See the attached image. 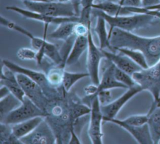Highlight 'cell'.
<instances>
[{
  "instance_id": "obj_37",
  "label": "cell",
  "mask_w": 160,
  "mask_h": 144,
  "mask_svg": "<svg viewBox=\"0 0 160 144\" xmlns=\"http://www.w3.org/2000/svg\"><path fill=\"white\" fill-rule=\"evenodd\" d=\"M160 3V0H142V7H148Z\"/></svg>"
},
{
  "instance_id": "obj_30",
  "label": "cell",
  "mask_w": 160,
  "mask_h": 144,
  "mask_svg": "<svg viewBox=\"0 0 160 144\" xmlns=\"http://www.w3.org/2000/svg\"><path fill=\"white\" fill-rule=\"evenodd\" d=\"M114 76L118 82L122 83L128 88L132 87L136 84L133 78L132 77V75L119 69L116 66L114 68Z\"/></svg>"
},
{
  "instance_id": "obj_8",
  "label": "cell",
  "mask_w": 160,
  "mask_h": 144,
  "mask_svg": "<svg viewBox=\"0 0 160 144\" xmlns=\"http://www.w3.org/2000/svg\"><path fill=\"white\" fill-rule=\"evenodd\" d=\"M18 82L25 95L39 108L48 114V108L51 100L44 94L41 87L36 82L21 74H16Z\"/></svg>"
},
{
  "instance_id": "obj_9",
  "label": "cell",
  "mask_w": 160,
  "mask_h": 144,
  "mask_svg": "<svg viewBox=\"0 0 160 144\" xmlns=\"http://www.w3.org/2000/svg\"><path fill=\"white\" fill-rule=\"evenodd\" d=\"M88 47L87 54V69L89 77L92 84L98 85L100 82L99 67L101 60L104 57L102 50L95 44L91 29V25L89 27L88 32Z\"/></svg>"
},
{
  "instance_id": "obj_20",
  "label": "cell",
  "mask_w": 160,
  "mask_h": 144,
  "mask_svg": "<svg viewBox=\"0 0 160 144\" xmlns=\"http://www.w3.org/2000/svg\"><path fill=\"white\" fill-rule=\"evenodd\" d=\"M148 122L151 135L154 143L160 142V106L149 108L148 112Z\"/></svg>"
},
{
  "instance_id": "obj_26",
  "label": "cell",
  "mask_w": 160,
  "mask_h": 144,
  "mask_svg": "<svg viewBox=\"0 0 160 144\" xmlns=\"http://www.w3.org/2000/svg\"><path fill=\"white\" fill-rule=\"evenodd\" d=\"M64 66L56 65L54 67L49 68L46 74L49 83L54 87L59 88L62 87V79L64 74Z\"/></svg>"
},
{
  "instance_id": "obj_18",
  "label": "cell",
  "mask_w": 160,
  "mask_h": 144,
  "mask_svg": "<svg viewBox=\"0 0 160 144\" xmlns=\"http://www.w3.org/2000/svg\"><path fill=\"white\" fill-rule=\"evenodd\" d=\"M114 68L115 65L110 62V64L106 67V69L102 72L99 84L98 85V92L102 90H111L114 88L128 89L126 85L116 79L114 76Z\"/></svg>"
},
{
  "instance_id": "obj_27",
  "label": "cell",
  "mask_w": 160,
  "mask_h": 144,
  "mask_svg": "<svg viewBox=\"0 0 160 144\" xmlns=\"http://www.w3.org/2000/svg\"><path fill=\"white\" fill-rule=\"evenodd\" d=\"M0 143L22 144V143L14 135L11 125L0 122Z\"/></svg>"
},
{
  "instance_id": "obj_28",
  "label": "cell",
  "mask_w": 160,
  "mask_h": 144,
  "mask_svg": "<svg viewBox=\"0 0 160 144\" xmlns=\"http://www.w3.org/2000/svg\"><path fill=\"white\" fill-rule=\"evenodd\" d=\"M87 77H89L88 72H71L64 70L62 84V88L66 92H68L78 81Z\"/></svg>"
},
{
  "instance_id": "obj_38",
  "label": "cell",
  "mask_w": 160,
  "mask_h": 144,
  "mask_svg": "<svg viewBox=\"0 0 160 144\" xmlns=\"http://www.w3.org/2000/svg\"><path fill=\"white\" fill-rule=\"evenodd\" d=\"M11 92L4 85H1L0 87V98H2L8 94H9Z\"/></svg>"
},
{
  "instance_id": "obj_2",
  "label": "cell",
  "mask_w": 160,
  "mask_h": 144,
  "mask_svg": "<svg viewBox=\"0 0 160 144\" xmlns=\"http://www.w3.org/2000/svg\"><path fill=\"white\" fill-rule=\"evenodd\" d=\"M0 24L1 26L24 35L30 39L32 48L37 51L36 61L38 65L42 64L44 57L46 56L54 63L55 65L65 66L63 58L61 57L56 46L46 40L47 29L49 24H44L43 37H39L34 36L28 30L8 19L2 16H0Z\"/></svg>"
},
{
  "instance_id": "obj_34",
  "label": "cell",
  "mask_w": 160,
  "mask_h": 144,
  "mask_svg": "<svg viewBox=\"0 0 160 144\" xmlns=\"http://www.w3.org/2000/svg\"><path fill=\"white\" fill-rule=\"evenodd\" d=\"M69 144H79L82 143L80 139L79 138L78 136L77 135L74 125L71 126V128L70 129V138L68 141V143Z\"/></svg>"
},
{
  "instance_id": "obj_19",
  "label": "cell",
  "mask_w": 160,
  "mask_h": 144,
  "mask_svg": "<svg viewBox=\"0 0 160 144\" xmlns=\"http://www.w3.org/2000/svg\"><path fill=\"white\" fill-rule=\"evenodd\" d=\"M44 118V117L38 116L12 125H11L12 131L14 135L21 140V138L31 133Z\"/></svg>"
},
{
  "instance_id": "obj_15",
  "label": "cell",
  "mask_w": 160,
  "mask_h": 144,
  "mask_svg": "<svg viewBox=\"0 0 160 144\" xmlns=\"http://www.w3.org/2000/svg\"><path fill=\"white\" fill-rule=\"evenodd\" d=\"M108 122L113 123L129 133L136 141L140 144H152L154 143L149 125L148 123L142 126H133L123 123L121 120L114 118L109 120Z\"/></svg>"
},
{
  "instance_id": "obj_3",
  "label": "cell",
  "mask_w": 160,
  "mask_h": 144,
  "mask_svg": "<svg viewBox=\"0 0 160 144\" xmlns=\"http://www.w3.org/2000/svg\"><path fill=\"white\" fill-rule=\"evenodd\" d=\"M92 14L94 17L96 16H102L109 25L110 29L108 31L109 39L110 34L114 28L133 32L135 30L146 27L156 20L159 19L156 16L149 14H132L112 16L96 9H92Z\"/></svg>"
},
{
  "instance_id": "obj_40",
  "label": "cell",
  "mask_w": 160,
  "mask_h": 144,
  "mask_svg": "<svg viewBox=\"0 0 160 144\" xmlns=\"http://www.w3.org/2000/svg\"><path fill=\"white\" fill-rule=\"evenodd\" d=\"M22 1H30V2H46L50 0H22Z\"/></svg>"
},
{
  "instance_id": "obj_6",
  "label": "cell",
  "mask_w": 160,
  "mask_h": 144,
  "mask_svg": "<svg viewBox=\"0 0 160 144\" xmlns=\"http://www.w3.org/2000/svg\"><path fill=\"white\" fill-rule=\"evenodd\" d=\"M1 63L16 74H21L25 75L26 76L36 82L41 87L44 94L51 101L63 96L66 92H64L59 94V92L58 91V88L52 87L49 83L46 74L42 72L37 71L22 67L8 59H2Z\"/></svg>"
},
{
  "instance_id": "obj_23",
  "label": "cell",
  "mask_w": 160,
  "mask_h": 144,
  "mask_svg": "<svg viewBox=\"0 0 160 144\" xmlns=\"http://www.w3.org/2000/svg\"><path fill=\"white\" fill-rule=\"evenodd\" d=\"M21 102V101L11 93L0 98V120L2 119L9 113L19 107Z\"/></svg>"
},
{
  "instance_id": "obj_36",
  "label": "cell",
  "mask_w": 160,
  "mask_h": 144,
  "mask_svg": "<svg viewBox=\"0 0 160 144\" xmlns=\"http://www.w3.org/2000/svg\"><path fill=\"white\" fill-rule=\"evenodd\" d=\"M94 0H79L81 9H92V6Z\"/></svg>"
},
{
  "instance_id": "obj_33",
  "label": "cell",
  "mask_w": 160,
  "mask_h": 144,
  "mask_svg": "<svg viewBox=\"0 0 160 144\" xmlns=\"http://www.w3.org/2000/svg\"><path fill=\"white\" fill-rule=\"evenodd\" d=\"M101 105H104L111 102V93L110 90H100L97 94Z\"/></svg>"
},
{
  "instance_id": "obj_43",
  "label": "cell",
  "mask_w": 160,
  "mask_h": 144,
  "mask_svg": "<svg viewBox=\"0 0 160 144\" xmlns=\"http://www.w3.org/2000/svg\"><path fill=\"white\" fill-rule=\"evenodd\" d=\"M106 1H112V2H116V0H106Z\"/></svg>"
},
{
  "instance_id": "obj_35",
  "label": "cell",
  "mask_w": 160,
  "mask_h": 144,
  "mask_svg": "<svg viewBox=\"0 0 160 144\" xmlns=\"http://www.w3.org/2000/svg\"><path fill=\"white\" fill-rule=\"evenodd\" d=\"M122 5L129 7H142V0H124Z\"/></svg>"
},
{
  "instance_id": "obj_41",
  "label": "cell",
  "mask_w": 160,
  "mask_h": 144,
  "mask_svg": "<svg viewBox=\"0 0 160 144\" xmlns=\"http://www.w3.org/2000/svg\"><path fill=\"white\" fill-rule=\"evenodd\" d=\"M59 2H68V1H74V0H57Z\"/></svg>"
},
{
  "instance_id": "obj_12",
  "label": "cell",
  "mask_w": 160,
  "mask_h": 144,
  "mask_svg": "<svg viewBox=\"0 0 160 144\" xmlns=\"http://www.w3.org/2000/svg\"><path fill=\"white\" fill-rule=\"evenodd\" d=\"M21 141L26 144H53L57 143V138L45 118L31 133L21 138Z\"/></svg>"
},
{
  "instance_id": "obj_42",
  "label": "cell",
  "mask_w": 160,
  "mask_h": 144,
  "mask_svg": "<svg viewBox=\"0 0 160 144\" xmlns=\"http://www.w3.org/2000/svg\"><path fill=\"white\" fill-rule=\"evenodd\" d=\"M124 0H119V1L118 2L119 4H121V5H122V4L123 3V2H124Z\"/></svg>"
},
{
  "instance_id": "obj_31",
  "label": "cell",
  "mask_w": 160,
  "mask_h": 144,
  "mask_svg": "<svg viewBox=\"0 0 160 144\" xmlns=\"http://www.w3.org/2000/svg\"><path fill=\"white\" fill-rule=\"evenodd\" d=\"M148 115L146 114H136L130 115L124 119L121 120L123 123L133 125V126H142L148 122Z\"/></svg>"
},
{
  "instance_id": "obj_10",
  "label": "cell",
  "mask_w": 160,
  "mask_h": 144,
  "mask_svg": "<svg viewBox=\"0 0 160 144\" xmlns=\"http://www.w3.org/2000/svg\"><path fill=\"white\" fill-rule=\"evenodd\" d=\"M91 112L88 133L89 139L93 144H102L103 133L102 132V122L103 115L101 104L96 95L91 103Z\"/></svg>"
},
{
  "instance_id": "obj_39",
  "label": "cell",
  "mask_w": 160,
  "mask_h": 144,
  "mask_svg": "<svg viewBox=\"0 0 160 144\" xmlns=\"http://www.w3.org/2000/svg\"><path fill=\"white\" fill-rule=\"evenodd\" d=\"M148 9H150V10H157V11H160V3L158 4H156L154 6H150V7H146Z\"/></svg>"
},
{
  "instance_id": "obj_11",
  "label": "cell",
  "mask_w": 160,
  "mask_h": 144,
  "mask_svg": "<svg viewBox=\"0 0 160 144\" xmlns=\"http://www.w3.org/2000/svg\"><path fill=\"white\" fill-rule=\"evenodd\" d=\"M142 90V87L136 84L135 85L128 88L127 90L116 100L106 105H101L103 121L108 122L111 118H116L124 105L134 96Z\"/></svg>"
},
{
  "instance_id": "obj_13",
  "label": "cell",
  "mask_w": 160,
  "mask_h": 144,
  "mask_svg": "<svg viewBox=\"0 0 160 144\" xmlns=\"http://www.w3.org/2000/svg\"><path fill=\"white\" fill-rule=\"evenodd\" d=\"M6 9L7 10L15 12L21 15L22 17L25 18L40 21L41 22H43L44 24H53L58 25L59 24H61L65 22H69V21L79 22L80 21L79 16H74V17H51V16L44 15L39 12L29 10L28 9H23L19 7H18L16 6H6Z\"/></svg>"
},
{
  "instance_id": "obj_29",
  "label": "cell",
  "mask_w": 160,
  "mask_h": 144,
  "mask_svg": "<svg viewBox=\"0 0 160 144\" xmlns=\"http://www.w3.org/2000/svg\"><path fill=\"white\" fill-rule=\"evenodd\" d=\"M70 108L71 119L74 123H75L78 118L84 115L90 114L91 110V107H88L84 102L71 103Z\"/></svg>"
},
{
  "instance_id": "obj_21",
  "label": "cell",
  "mask_w": 160,
  "mask_h": 144,
  "mask_svg": "<svg viewBox=\"0 0 160 144\" xmlns=\"http://www.w3.org/2000/svg\"><path fill=\"white\" fill-rule=\"evenodd\" d=\"M96 22L94 31L96 32L99 42V48L101 49H108L110 51L114 52L109 41V32L106 29V20L101 16H96Z\"/></svg>"
},
{
  "instance_id": "obj_32",
  "label": "cell",
  "mask_w": 160,
  "mask_h": 144,
  "mask_svg": "<svg viewBox=\"0 0 160 144\" xmlns=\"http://www.w3.org/2000/svg\"><path fill=\"white\" fill-rule=\"evenodd\" d=\"M17 57L23 60H32L36 59L37 51L34 49L28 47H21L17 52Z\"/></svg>"
},
{
  "instance_id": "obj_22",
  "label": "cell",
  "mask_w": 160,
  "mask_h": 144,
  "mask_svg": "<svg viewBox=\"0 0 160 144\" xmlns=\"http://www.w3.org/2000/svg\"><path fill=\"white\" fill-rule=\"evenodd\" d=\"M78 22H65L58 24L57 28L48 36L52 39L66 41L74 36V27Z\"/></svg>"
},
{
  "instance_id": "obj_16",
  "label": "cell",
  "mask_w": 160,
  "mask_h": 144,
  "mask_svg": "<svg viewBox=\"0 0 160 144\" xmlns=\"http://www.w3.org/2000/svg\"><path fill=\"white\" fill-rule=\"evenodd\" d=\"M0 83L1 85L6 86L9 90L10 92L20 101L22 102L24 100L26 95L18 81L16 73L2 64L1 66Z\"/></svg>"
},
{
  "instance_id": "obj_17",
  "label": "cell",
  "mask_w": 160,
  "mask_h": 144,
  "mask_svg": "<svg viewBox=\"0 0 160 144\" xmlns=\"http://www.w3.org/2000/svg\"><path fill=\"white\" fill-rule=\"evenodd\" d=\"M88 38L87 35L76 36L72 43L71 49L64 61L65 65H72L76 64L82 54L88 50Z\"/></svg>"
},
{
  "instance_id": "obj_24",
  "label": "cell",
  "mask_w": 160,
  "mask_h": 144,
  "mask_svg": "<svg viewBox=\"0 0 160 144\" xmlns=\"http://www.w3.org/2000/svg\"><path fill=\"white\" fill-rule=\"evenodd\" d=\"M116 51L119 52L129 57L142 69H147L149 67L145 55L140 50L129 48H118L116 49Z\"/></svg>"
},
{
  "instance_id": "obj_1",
  "label": "cell",
  "mask_w": 160,
  "mask_h": 144,
  "mask_svg": "<svg viewBox=\"0 0 160 144\" xmlns=\"http://www.w3.org/2000/svg\"><path fill=\"white\" fill-rule=\"evenodd\" d=\"M110 44L114 52L118 48H129L141 51L149 66L160 59V36L144 37L132 32L114 28L109 36Z\"/></svg>"
},
{
  "instance_id": "obj_25",
  "label": "cell",
  "mask_w": 160,
  "mask_h": 144,
  "mask_svg": "<svg viewBox=\"0 0 160 144\" xmlns=\"http://www.w3.org/2000/svg\"><path fill=\"white\" fill-rule=\"evenodd\" d=\"M92 9H98L112 16H121L122 5L118 2L105 1L103 2L94 3L92 6Z\"/></svg>"
},
{
  "instance_id": "obj_7",
  "label": "cell",
  "mask_w": 160,
  "mask_h": 144,
  "mask_svg": "<svg viewBox=\"0 0 160 144\" xmlns=\"http://www.w3.org/2000/svg\"><path fill=\"white\" fill-rule=\"evenodd\" d=\"M38 116L46 117L48 114L25 96L21 105L0 120V122L12 125Z\"/></svg>"
},
{
  "instance_id": "obj_14",
  "label": "cell",
  "mask_w": 160,
  "mask_h": 144,
  "mask_svg": "<svg viewBox=\"0 0 160 144\" xmlns=\"http://www.w3.org/2000/svg\"><path fill=\"white\" fill-rule=\"evenodd\" d=\"M101 50L104 55V57L112 63L116 67L131 75L142 69L129 57L119 52V53H116V52L107 50L106 49Z\"/></svg>"
},
{
  "instance_id": "obj_5",
  "label": "cell",
  "mask_w": 160,
  "mask_h": 144,
  "mask_svg": "<svg viewBox=\"0 0 160 144\" xmlns=\"http://www.w3.org/2000/svg\"><path fill=\"white\" fill-rule=\"evenodd\" d=\"M132 77L143 90L151 94L153 102L150 108L160 106V59L148 68L134 73Z\"/></svg>"
},
{
  "instance_id": "obj_4",
  "label": "cell",
  "mask_w": 160,
  "mask_h": 144,
  "mask_svg": "<svg viewBox=\"0 0 160 144\" xmlns=\"http://www.w3.org/2000/svg\"><path fill=\"white\" fill-rule=\"evenodd\" d=\"M26 9L55 17H68L79 16V0L68 2L52 1L30 2L22 1Z\"/></svg>"
},
{
  "instance_id": "obj_44",
  "label": "cell",
  "mask_w": 160,
  "mask_h": 144,
  "mask_svg": "<svg viewBox=\"0 0 160 144\" xmlns=\"http://www.w3.org/2000/svg\"><path fill=\"white\" fill-rule=\"evenodd\" d=\"M159 144H160V142H159Z\"/></svg>"
}]
</instances>
